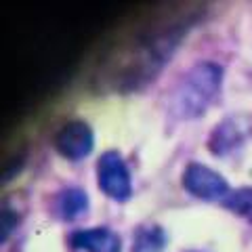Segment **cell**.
<instances>
[{"label":"cell","mask_w":252,"mask_h":252,"mask_svg":"<svg viewBox=\"0 0 252 252\" xmlns=\"http://www.w3.org/2000/svg\"><path fill=\"white\" fill-rule=\"evenodd\" d=\"M223 72L217 63L204 61L191 67L183 80L179 82L175 94H172V109L181 118H195L208 107L212 97L220 89Z\"/></svg>","instance_id":"obj_1"},{"label":"cell","mask_w":252,"mask_h":252,"mask_svg":"<svg viewBox=\"0 0 252 252\" xmlns=\"http://www.w3.org/2000/svg\"><path fill=\"white\" fill-rule=\"evenodd\" d=\"M97 166H99L97 179H99L101 189H103L109 198H114L118 202L128 200L132 187H130L128 168H126L122 156L118 152H105L99 158Z\"/></svg>","instance_id":"obj_2"},{"label":"cell","mask_w":252,"mask_h":252,"mask_svg":"<svg viewBox=\"0 0 252 252\" xmlns=\"http://www.w3.org/2000/svg\"><path fill=\"white\" fill-rule=\"evenodd\" d=\"M183 185L187 191H191L195 198H202V200H223L225 202V198L229 195L227 181L219 172L204 166V164H189L183 175Z\"/></svg>","instance_id":"obj_3"},{"label":"cell","mask_w":252,"mask_h":252,"mask_svg":"<svg viewBox=\"0 0 252 252\" xmlns=\"http://www.w3.org/2000/svg\"><path fill=\"white\" fill-rule=\"evenodd\" d=\"M93 130L82 120H72L63 124L55 135V149L67 160H82L93 152Z\"/></svg>","instance_id":"obj_4"},{"label":"cell","mask_w":252,"mask_h":252,"mask_svg":"<svg viewBox=\"0 0 252 252\" xmlns=\"http://www.w3.org/2000/svg\"><path fill=\"white\" fill-rule=\"evenodd\" d=\"M72 244L86 252H120V238L103 227L76 231L72 235Z\"/></svg>","instance_id":"obj_5"},{"label":"cell","mask_w":252,"mask_h":252,"mask_svg":"<svg viewBox=\"0 0 252 252\" xmlns=\"http://www.w3.org/2000/svg\"><path fill=\"white\" fill-rule=\"evenodd\" d=\"M86 206H89L86 193L78 187L63 189V191L59 193V198H57V212L67 220H72L78 215H82V212L86 210Z\"/></svg>","instance_id":"obj_6"},{"label":"cell","mask_w":252,"mask_h":252,"mask_svg":"<svg viewBox=\"0 0 252 252\" xmlns=\"http://www.w3.org/2000/svg\"><path fill=\"white\" fill-rule=\"evenodd\" d=\"M166 246V233L158 225L141 227L132 242V252H162Z\"/></svg>","instance_id":"obj_7"},{"label":"cell","mask_w":252,"mask_h":252,"mask_svg":"<svg viewBox=\"0 0 252 252\" xmlns=\"http://www.w3.org/2000/svg\"><path fill=\"white\" fill-rule=\"evenodd\" d=\"M225 206L252 223V187H244L225 198Z\"/></svg>","instance_id":"obj_8"},{"label":"cell","mask_w":252,"mask_h":252,"mask_svg":"<svg viewBox=\"0 0 252 252\" xmlns=\"http://www.w3.org/2000/svg\"><path fill=\"white\" fill-rule=\"evenodd\" d=\"M0 225H2V242L9 238L11 231L19 225V215H17V210H13L9 204H4V208H2V215H0Z\"/></svg>","instance_id":"obj_9"}]
</instances>
